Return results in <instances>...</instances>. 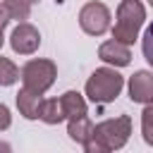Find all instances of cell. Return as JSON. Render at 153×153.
I'll return each mask as SVG.
<instances>
[{
  "instance_id": "6da1fadb",
  "label": "cell",
  "mask_w": 153,
  "mask_h": 153,
  "mask_svg": "<svg viewBox=\"0 0 153 153\" xmlns=\"http://www.w3.org/2000/svg\"><path fill=\"white\" fill-rule=\"evenodd\" d=\"M146 22V7L141 0H122L117 5V19L112 26V38L131 45L139 38V31Z\"/></svg>"
},
{
  "instance_id": "7a4b0ae2",
  "label": "cell",
  "mask_w": 153,
  "mask_h": 153,
  "mask_svg": "<svg viewBox=\"0 0 153 153\" xmlns=\"http://www.w3.org/2000/svg\"><path fill=\"white\" fill-rule=\"evenodd\" d=\"M122 86H124V76L115 67H100L88 76L86 96L96 105H108L122 93Z\"/></svg>"
},
{
  "instance_id": "3957f363",
  "label": "cell",
  "mask_w": 153,
  "mask_h": 153,
  "mask_svg": "<svg viewBox=\"0 0 153 153\" xmlns=\"http://www.w3.org/2000/svg\"><path fill=\"white\" fill-rule=\"evenodd\" d=\"M19 76H22L24 88L36 91V93H45L57 79V65L45 57H33L22 67Z\"/></svg>"
},
{
  "instance_id": "277c9868",
  "label": "cell",
  "mask_w": 153,
  "mask_h": 153,
  "mask_svg": "<svg viewBox=\"0 0 153 153\" xmlns=\"http://www.w3.org/2000/svg\"><path fill=\"white\" fill-rule=\"evenodd\" d=\"M93 131H96L112 151H117V148H122V146L129 141V136H131V117H129V115H117V117L103 120V122H98V124L93 127Z\"/></svg>"
},
{
  "instance_id": "5b68a950",
  "label": "cell",
  "mask_w": 153,
  "mask_h": 153,
  "mask_svg": "<svg viewBox=\"0 0 153 153\" xmlns=\"http://www.w3.org/2000/svg\"><path fill=\"white\" fill-rule=\"evenodd\" d=\"M79 26L88 36H103L110 29V10L98 0L86 2L79 10Z\"/></svg>"
},
{
  "instance_id": "8992f818",
  "label": "cell",
  "mask_w": 153,
  "mask_h": 153,
  "mask_svg": "<svg viewBox=\"0 0 153 153\" xmlns=\"http://www.w3.org/2000/svg\"><path fill=\"white\" fill-rule=\"evenodd\" d=\"M10 45H12V50L19 53V55H31V53H36L38 45H41V31H38L33 24H29V22H19V24L14 26L12 36H10Z\"/></svg>"
},
{
  "instance_id": "52a82bcc",
  "label": "cell",
  "mask_w": 153,
  "mask_h": 153,
  "mask_svg": "<svg viewBox=\"0 0 153 153\" xmlns=\"http://www.w3.org/2000/svg\"><path fill=\"white\" fill-rule=\"evenodd\" d=\"M129 98L143 105L153 100V72L139 69L129 76Z\"/></svg>"
},
{
  "instance_id": "ba28073f",
  "label": "cell",
  "mask_w": 153,
  "mask_h": 153,
  "mask_svg": "<svg viewBox=\"0 0 153 153\" xmlns=\"http://www.w3.org/2000/svg\"><path fill=\"white\" fill-rule=\"evenodd\" d=\"M98 57H100L103 62L112 65V67H127V65L131 62V50H129L127 43H120V41L110 38V41L100 43V48H98Z\"/></svg>"
},
{
  "instance_id": "9c48e42d",
  "label": "cell",
  "mask_w": 153,
  "mask_h": 153,
  "mask_svg": "<svg viewBox=\"0 0 153 153\" xmlns=\"http://www.w3.org/2000/svg\"><path fill=\"white\" fill-rule=\"evenodd\" d=\"M41 105H43V93H36V91H29V88H22L17 93V108H19V115L22 117L38 120Z\"/></svg>"
},
{
  "instance_id": "30bf717a",
  "label": "cell",
  "mask_w": 153,
  "mask_h": 153,
  "mask_svg": "<svg viewBox=\"0 0 153 153\" xmlns=\"http://www.w3.org/2000/svg\"><path fill=\"white\" fill-rule=\"evenodd\" d=\"M60 103H62V110H65V117L67 120H74V117H81L86 115V100L79 91H65L60 96Z\"/></svg>"
},
{
  "instance_id": "8fae6325",
  "label": "cell",
  "mask_w": 153,
  "mask_h": 153,
  "mask_svg": "<svg viewBox=\"0 0 153 153\" xmlns=\"http://www.w3.org/2000/svg\"><path fill=\"white\" fill-rule=\"evenodd\" d=\"M93 127H96V124L88 120V115H81V117L69 120V124H67V134H69V139H72V141L84 143V141L93 134Z\"/></svg>"
},
{
  "instance_id": "7c38bea8",
  "label": "cell",
  "mask_w": 153,
  "mask_h": 153,
  "mask_svg": "<svg viewBox=\"0 0 153 153\" xmlns=\"http://www.w3.org/2000/svg\"><path fill=\"white\" fill-rule=\"evenodd\" d=\"M38 120H43L45 124H60L62 120H67L60 98H43V105H41Z\"/></svg>"
},
{
  "instance_id": "4fadbf2b",
  "label": "cell",
  "mask_w": 153,
  "mask_h": 153,
  "mask_svg": "<svg viewBox=\"0 0 153 153\" xmlns=\"http://www.w3.org/2000/svg\"><path fill=\"white\" fill-rule=\"evenodd\" d=\"M2 5L10 10L12 19L24 22V19H29V14H31V5H33V0H2Z\"/></svg>"
},
{
  "instance_id": "5bb4252c",
  "label": "cell",
  "mask_w": 153,
  "mask_h": 153,
  "mask_svg": "<svg viewBox=\"0 0 153 153\" xmlns=\"http://www.w3.org/2000/svg\"><path fill=\"white\" fill-rule=\"evenodd\" d=\"M19 79V69L12 60L2 57L0 55V86H12L14 81Z\"/></svg>"
},
{
  "instance_id": "9a60e30c",
  "label": "cell",
  "mask_w": 153,
  "mask_h": 153,
  "mask_svg": "<svg viewBox=\"0 0 153 153\" xmlns=\"http://www.w3.org/2000/svg\"><path fill=\"white\" fill-rule=\"evenodd\" d=\"M141 134H143V141L148 146H153V100L146 103V108L141 112Z\"/></svg>"
},
{
  "instance_id": "2e32d148",
  "label": "cell",
  "mask_w": 153,
  "mask_h": 153,
  "mask_svg": "<svg viewBox=\"0 0 153 153\" xmlns=\"http://www.w3.org/2000/svg\"><path fill=\"white\" fill-rule=\"evenodd\" d=\"M84 153H112V148H110V146L93 131V134L84 141Z\"/></svg>"
},
{
  "instance_id": "e0dca14e",
  "label": "cell",
  "mask_w": 153,
  "mask_h": 153,
  "mask_svg": "<svg viewBox=\"0 0 153 153\" xmlns=\"http://www.w3.org/2000/svg\"><path fill=\"white\" fill-rule=\"evenodd\" d=\"M141 50H143V57H146V62L153 67V22L146 26V31H143V38H141Z\"/></svg>"
},
{
  "instance_id": "ac0fdd59",
  "label": "cell",
  "mask_w": 153,
  "mask_h": 153,
  "mask_svg": "<svg viewBox=\"0 0 153 153\" xmlns=\"http://www.w3.org/2000/svg\"><path fill=\"white\" fill-rule=\"evenodd\" d=\"M12 124V115H10V108L5 105V103H0V131L2 129H7Z\"/></svg>"
},
{
  "instance_id": "d6986e66",
  "label": "cell",
  "mask_w": 153,
  "mask_h": 153,
  "mask_svg": "<svg viewBox=\"0 0 153 153\" xmlns=\"http://www.w3.org/2000/svg\"><path fill=\"white\" fill-rule=\"evenodd\" d=\"M10 19H12V14H10V10L0 2V29H5L7 24H10Z\"/></svg>"
},
{
  "instance_id": "ffe728a7",
  "label": "cell",
  "mask_w": 153,
  "mask_h": 153,
  "mask_svg": "<svg viewBox=\"0 0 153 153\" xmlns=\"http://www.w3.org/2000/svg\"><path fill=\"white\" fill-rule=\"evenodd\" d=\"M0 153H12V146L7 141H0Z\"/></svg>"
},
{
  "instance_id": "44dd1931",
  "label": "cell",
  "mask_w": 153,
  "mask_h": 153,
  "mask_svg": "<svg viewBox=\"0 0 153 153\" xmlns=\"http://www.w3.org/2000/svg\"><path fill=\"white\" fill-rule=\"evenodd\" d=\"M2 43H5V36H2V29H0V48H2Z\"/></svg>"
},
{
  "instance_id": "7402d4cb",
  "label": "cell",
  "mask_w": 153,
  "mask_h": 153,
  "mask_svg": "<svg viewBox=\"0 0 153 153\" xmlns=\"http://www.w3.org/2000/svg\"><path fill=\"white\" fill-rule=\"evenodd\" d=\"M148 2H151V5H153V0H148Z\"/></svg>"
}]
</instances>
